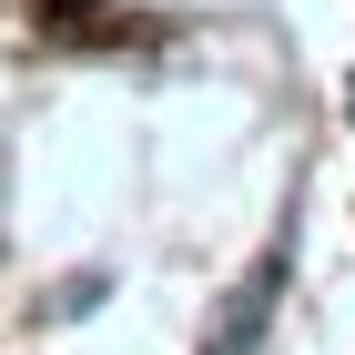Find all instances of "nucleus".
I'll return each mask as SVG.
<instances>
[{"label": "nucleus", "mask_w": 355, "mask_h": 355, "mask_svg": "<svg viewBox=\"0 0 355 355\" xmlns=\"http://www.w3.org/2000/svg\"><path fill=\"white\" fill-rule=\"evenodd\" d=\"M31 21H41V41H61V51H122V41H142V21L112 10V0H31Z\"/></svg>", "instance_id": "obj_1"}, {"label": "nucleus", "mask_w": 355, "mask_h": 355, "mask_svg": "<svg viewBox=\"0 0 355 355\" xmlns=\"http://www.w3.org/2000/svg\"><path fill=\"white\" fill-rule=\"evenodd\" d=\"M274 274H284V254H264V264L234 284V304H223V325H214V345H203V355H244L254 335H264V315H274Z\"/></svg>", "instance_id": "obj_2"}]
</instances>
